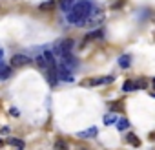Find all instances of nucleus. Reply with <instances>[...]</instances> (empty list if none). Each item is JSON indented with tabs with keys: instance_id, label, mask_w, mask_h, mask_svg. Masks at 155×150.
Wrapping results in <instances>:
<instances>
[{
	"instance_id": "nucleus-1",
	"label": "nucleus",
	"mask_w": 155,
	"mask_h": 150,
	"mask_svg": "<svg viewBox=\"0 0 155 150\" xmlns=\"http://www.w3.org/2000/svg\"><path fill=\"white\" fill-rule=\"evenodd\" d=\"M91 2L88 0H81V2H77L69 11H68V22L75 24V26H84L86 24V19L91 11Z\"/></svg>"
},
{
	"instance_id": "nucleus-2",
	"label": "nucleus",
	"mask_w": 155,
	"mask_h": 150,
	"mask_svg": "<svg viewBox=\"0 0 155 150\" xmlns=\"http://www.w3.org/2000/svg\"><path fill=\"white\" fill-rule=\"evenodd\" d=\"M102 19H104V11L101 8H91V11H90V15L86 19V24L84 26H95V24L102 22Z\"/></svg>"
},
{
	"instance_id": "nucleus-3",
	"label": "nucleus",
	"mask_w": 155,
	"mask_h": 150,
	"mask_svg": "<svg viewBox=\"0 0 155 150\" xmlns=\"http://www.w3.org/2000/svg\"><path fill=\"white\" fill-rule=\"evenodd\" d=\"M31 62V59L28 55H13L11 57V66L13 68H22V66H28Z\"/></svg>"
},
{
	"instance_id": "nucleus-4",
	"label": "nucleus",
	"mask_w": 155,
	"mask_h": 150,
	"mask_svg": "<svg viewBox=\"0 0 155 150\" xmlns=\"http://www.w3.org/2000/svg\"><path fill=\"white\" fill-rule=\"evenodd\" d=\"M8 143H9L11 146H15L17 150H24V148H26L24 141H22V139H17V137H11V139H8Z\"/></svg>"
},
{
	"instance_id": "nucleus-5",
	"label": "nucleus",
	"mask_w": 155,
	"mask_h": 150,
	"mask_svg": "<svg viewBox=\"0 0 155 150\" xmlns=\"http://www.w3.org/2000/svg\"><path fill=\"white\" fill-rule=\"evenodd\" d=\"M75 4H77V0H58V6H60L64 11H69Z\"/></svg>"
},
{
	"instance_id": "nucleus-6",
	"label": "nucleus",
	"mask_w": 155,
	"mask_h": 150,
	"mask_svg": "<svg viewBox=\"0 0 155 150\" xmlns=\"http://www.w3.org/2000/svg\"><path fill=\"white\" fill-rule=\"evenodd\" d=\"M97 135V128L93 126V128H90V130H82V132H79V137H95Z\"/></svg>"
},
{
	"instance_id": "nucleus-7",
	"label": "nucleus",
	"mask_w": 155,
	"mask_h": 150,
	"mask_svg": "<svg viewBox=\"0 0 155 150\" xmlns=\"http://www.w3.org/2000/svg\"><path fill=\"white\" fill-rule=\"evenodd\" d=\"M102 35H104V29H101V28H99V29H95V31H91V33H90V35L86 37V40H93V39H101Z\"/></svg>"
},
{
	"instance_id": "nucleus-8",
	"label": "nucleus",
	"mask_w": 155,
	"mask_h": 150,
	"mask_svg": "<svg viewBox=\"0 0 155 150\" xmlns=\"http://www.w3.org/2000/svg\"><path fill=\"white\" fill-rule=\"evenodd\" d=\"M119 64H120V68H128V66L131 64V57H130V55H122V57L119 59Z\"/></svg>"
},
{
	"instance_id": "nucleus-9",
	"label": "nucleus",
	"mask_w": 155,
	"mask_h": 150,
	"mask_svg": "<svg viewBox=\"0 0 155 150\" xmlns=\"http://www.w3.org/2000/svg\"><path fill=\"white\" fill-rule=\"evenodd\" d=\"M42 11H51L53 8H55V2H53V0H48V2H44V4H40L38 6Z\"/></svg>"
},
{
	"instance_id": "nucleus-10",
	"label": "nucleus",
	"mask_w": 155,
	"mask_h": 150,
	"mask_svg": "<svg viewBox=\"0 0 155 150\" xmlns=\"http://www.w3.org/2000/svg\"><path fill=\"white\" fill-rule=\"evenodd\" d=\"M122 90H124V92H133V90H137V86H135L133 81H126L124 86H122Z\"/></svg>"
},
{
	"instance_id": "nucleus-11",
	"label": "nucleus",
	"mask_w": 155,
	"mask_h": 150,
	"mask_svg": "<svg viewBox=\"0 0 155 150\" xmlns=\"http://www.w3.org/2000/svg\"><path fill=\"white\" fill-rule=\"evenodd\" d=\"M117 121H119V117H117L115 114H108V115H106V119H104V123H106V124H113V123H117Z\"/></svg>"
},
{
	"instance_id": "nucleus-12",
	"label": "nucleus",
	"mask_w": 155,
	"mask_h": 150,
	"mask_svg": "<svg viewBox=\"0 0 155 150\" xmlns=\"http://www.w3.org/2000/svg\"><path fill=\"white\" fill-rule=\"evenodd\" d=\"M115 124H117V128H119V130H126V128L130 126V123H128L126 119H119V121H117Z\"/></svg>"
},
{
	"instance_id": "nucleus-13",
	"label": "nucleus",
	"mask_w": 155,
	"mask_h": 150,
	"mask_svg": "<svg viewBox=\"0 0 155 150\" xmlns=\"http://www.w3.org/2000/svg\"><path fill=\"white\" fill-rule=\"evenodd\" d=\"M11 75V70L9 68H0V79H8Z\"/></svg>"
},
{
	"instance_id": "nucleus-14",
	"label": "nucleus",
	"mask_w": 155,
	"mask_h": 150,
	"mask_svg": "<svg viewBox=\"0 0 155 150\" xmlns=\"http://www.w3.org/2000/svg\"><path fill=\"white\" fill-rule=\"evenodd\" d=\"M55 148H57V150H68V145H66L62 139H58V141L55 143Z\"/></svg>"
},
{
	"instance_id": "nucleus-15",
	"label": "nucleus",
	"mask_w": 155,
	"mask_h": 150,
	"mask_svg": "<svg viewBox=\"0 0 155 150\" xmlns=\"http://www.w3.org/2000/svg\"><path fill=\"white\" fill-rule=\"evenodd\" d=\"M128 141H130V143H133L135 146H139V145H140V141H139V139H137L133 134H130V135H128Z\"/></svg>"
},
{
	"instance_id": "nucleus-16",
	"label": "nucleus",
	"mask_w": 155,
	"mask_h": 150,
	"mask_svg": "<svg viewBox=\"0 0 155 150\" xmlns=\"http://www.w3.org/2000/svg\"><path fill=\"white\" fill-rule=\"evenodd\" d=\"M2 145H4V141H2V139H0V146H2Z\"/></svg>"
},
{
	"instance_id": "nucleus-17",
	"label": "nucleus",
	"mask_w": 155,
	"mask_h": 150,
	"mask_svg": "<svg viewBox=\"0 0 155 150\" xmlns=\"http://www.w3.org/2000/svg\"><path fill=\"white\" fill-rule=\"evenodd\" d=\"M153 88H155V79H153Z\"/></svg>"
},
{
	"instance_id": "nucleus-18",
	"label": "nucleus",
	"mask_w": 155,
	"mask_h": 150,
	"mask_svg": "<svg viewBox=\"0 0 155 150\" xmlns=\"http://www.w3.org/2000/svg\"><path fill=\"white\" fill-rule=\"evenodd\" d=\"M153 97H155V94H153Z\"/></svg>"
}]
</instances>
